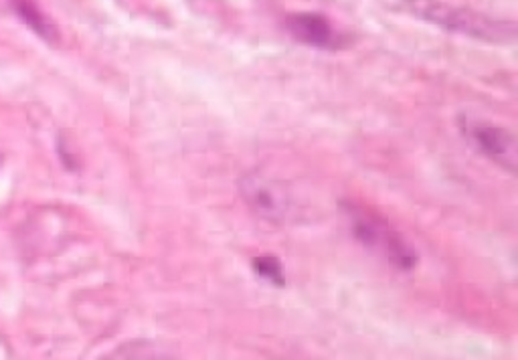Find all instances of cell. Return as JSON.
<instances>
[{
	"mask_svg": "<svg viewBox=\"0 0 518 360\" xmlns=\"http://www.w3.org/2000/svg\"><path fill=\"white\" fill-rule=\"evenodd\" d=\"M403 8L411 17L421 18L448 33L472 36L484 43H512L516 39V24L510 20L492 18L484 12L455 6L439 0H407Z\"/></svg>",
	"mask_w": 518,
	"mask_h": 360,
	"instance_id": "1",
	"label": "cell"
},
{
	"mask_svg": "<svg viewBox=\"0 0 518 360\" xmlns=\"http://www.w3.org/2000/svg\"><path fill=\"white\" fill-rule=\"evenodd\" d=\"M342 206L346 210L352 235L364 247L379 253L383 259L391 261L399 269L409 271L415 267L417 253L411 247V243L407 241L397 229H393L383 217L373 213V210H368V208H363L359 205L344 203Z\"/></svg>",
	"mask_w": 518,
	"mask_h": 360,
	"instance_id": "2",
	"label": "cell"
},
{
	"mask_svg": "<svg viewBox=\"0 0 518 360\" xmlns=\"http://www.w3.org/2000/svg\"><path fill=\"white\" fill-rule=\"evenodd\" d=\"M460 128L467 142H472L484 156H488L492 162H496L510 174H516L518 168V142L514 134L506 128L492 123L488 120H478L470 116L460 118Z\"/></svg>",
	"mask_w": 518,
	"mask_h": 360,
	"instance_id": "3",
	"label": "cell"
},
{
	"mask_svg": "<svg viewBox=\"0 0 518 360\" xmlns=\"http://www.w3.org/2000/svg\"><path fill=\"white\" fill-rule=\"evenodd\" d=\"M241 194L253 213L271 223H281L290 215V196L281 184L263 176H245L241 180Z\"/></svg>",
	"mask_w": 518,
	"mask_h": 360,
	"instance_id": "4",
	"label": "cell"
},
{
	"mask_svg": "<svg viewBox=\"0 0 518 360\" xmlns=\"http://www.w3.org/2000/svg\"><path fill=\"white\" fill-rule=\"evenodd\" d=\"M286 27L290 34H294L300 43L312 45L318 49L334 47L338 43V36L330 20L318 12H294L288 17Z\"/></svg>",
	"mask_w": 518,
	"mask_h": 360,
	"instance_id": "5",
	"label": "cell"
},
{
	"mask_svg": "<svg viewBox=\"0 0 518 360\" xmlns=\"http://www.w3.org/2000/svg\"><path fill=\"white\" fill-rule=\"evenodd\" d=\"M8 2L12 4L17 15L20 17V20L27 22L39 36H43V39L49 43L57 41V27L51 22V18H47L43 12L36 8V4L33 0H8Z\"/></svg>",
	"mask_w": 518,
	"mask_h": 360,
	"instance_id": "6",
	"label": "cell"
},
{
	"mask_svg": "<svg viewBox=\"0 0 518 360\" xmlns=\"http://www.w3.org/2000/svg\"><path fill=\"white\" fill-rule=\"evenodd\" d=\"M251 265H253V271L257 273L259 277L267 279L269 283H274V285H279V288L286 285L283 265L279 263V259L276 255H257Z\"/></svg>",
	"mask_w": 518,
	"mask_h": 360,
	"instance_id": "7",
	"label": "cell"
}]
</instances>
